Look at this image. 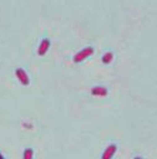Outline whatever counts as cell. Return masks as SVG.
Instances as JSON below:
<instances>
[{"label": "cell", "mask_w": 157, "mask_h": 159, "mask_svg": "<svg viewBox=\"0 0 157 159\" xmlns=\"http://www.w3.org/2000/svg\"><path fill=\"white\" fill-rule=\"evenodd\" d=\"M34 157V150L31 148H28L24 150V154H23V158L24 159H31Z\"/></svg>", "instance_id": "52a82bcc"}, {"label": "cell", "mask_w": 157, "mask_h": 159, "mask_svg": "<svg viewBox=\"0 0 157 159\" xmlns=\"http://www.w3.org/2000/svg\"><path fill=\"white\" fill-rule=\"evenodd\" d=\"M92 54H94V48H92V47L84 48L83 50H80L77 54L74 55V63H76V64L81 63V61H84L85 59H87L89 57H91Z\"/></svg>", "instance_id": "6da1fadb"}, {"label": "cell", "mask_w": 157, "mask_h": 159, "mask_svg": "<svg viewBox=\"0 0 157 159\" xmlns=\"http://www.w3.org/2000/svg\"><path fill=\"white\" fill-rule=\"evenodd\" d=\"M0 159H4V157H3L2 154H0Z\"/></svg>", "instance_id": "ba28073f"}, {"label": "cell", "mask_w": 157, "mask_h": 159, "mask_svg": "<svg viewBox=\"0 0 157 159\" xmlns=\"http://www.w3.org/2000/svg\"><path fill=\"white\" fill-rule=\"evenodd\" d=\"M49 49H50V40L45 38V39H43V40H41L40 45H39V48H37V54L40 57H44L48 53Z\"/></svg>", "instance_id": "3957f363"}, {"label": "cell", "mask_w": 157, "mask_h": 159, "mask_svg": "<svg viewBox=\"0 0 157 159\" xmlns=\"http://www.w3.org/2000/svg\"><path fill=\"white\" fill-rule=\"evenodd\" d=\"M101 60H102L104 64H110V63L113 60V54H112L111 52H107V53H105V54L102 55Z\"/></svg>", "instance_id": "8992f818"}, {"label": "cell", "mask_w": 157, "mask_h": 159, "mask_svg": "<svg viewBox=\"0 0 157 159\" xmlns=\"http://www.w3.org/2000/svg\"><path fill=\"white\" fill-rule=\"evenodd\" d=\"M15 76L18 78V80H19L23 85L28 87V85L30 84V79H29L26 71H25L23 68H18V69H15Z\"/></svg>", "instance_id": "7a4b0ae2"}, {"label": "cell", "mask_w": 157, "mask_h": 159, "mask_svg": "<svg viewBox=\"0 0 157 159\" xmlns=\"http://www.w3.org/2000/svg\"><path fill=\"white\" fill-rule=\"evenodd\" d=\"M107 89L105 87H94L91 89V94L94 97H106L107 95Z\"/></svg>", "instance_id": "5b68a950"}, {"label": "cell", "mask_w": 157, "mask_h": 159, "mask_svg": "<svg viewBox=\"0 0 157 159\" xmlns=\"http://www.w3.org/2000/svg\"><path fill=\"white\" fill-rule=\"evenodd\" d=\"M116 150H117V145H116V144H111V145H108V147L105 149V152H104V154L101 155V158H102V159H111V158L115 155Z\"/></svg>", "instance_id": "277c9868"}]
</instances>
